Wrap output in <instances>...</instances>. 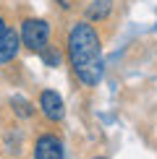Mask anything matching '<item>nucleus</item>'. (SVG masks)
I'll return each instance as SVG.
<instances>
[{"instance_id": "nucleus-1", "label": "nucleus", "mask_w": 157, "mask_h": 159, "mask_svg": "<svg viewBox=\"0 0 157 159\" xmlns=\"http://www.w3.org/2000/svg\"><path fill=\"white\" fill-rule=\"evenodd\" d=\"M68 60L76 78L84 86H97L105 73L102 63V42L97 29L89 21H78L68 31Z\"/></svg>"}, {"instance_id": "nucleus-2", "label": "nucleus", "mask_w": 157, "mask_h": 159, "mask_svg": "<svg viewBox=\"0 0 157 159\" xmlns=\"http://www.w3.org/2000/svg\"><path fill=\"white\" fill-rule=\"evenodd\" d=\"M21 44L31 52H42L50 44V24L45 18H24L18 29Z\"/></svg>"}, {"instance_id": "nucleus-3", "label": "nucleus", "mask_w": 157, "mask_h": 159, "mask_svg": "<svg viewBox=\"0 0 157 159\" xmlns=\"http://www.w3.org/2000/svg\"><path fill=\"white\" fill-rule=\"evenodd\" d=\"M18 47H21V37H18L16 29H11L5 24L3 13H0V65L11 63L13 57L18 55Z\"/></svg>"}, {"instance_id": "nucleus-4", "label": "nucleus", "mask_w": 157, "mask_h": 159, "mask_svg": "<svg viewBox=\"0 0 157 159\" xmlns=\"http://www.w3.org/2000/svg\"><path fill=\"white\" fill-rule=\"evenodd\" d=\"M34 159H65L60 138L52 133H42L34 141Z\"/></svg>"}, {"instance_id": "nucleus-5", "label": "nucleus", "mask_w": 157, "mask_h": 159, "mask_svg": "<svg viewBox=\"0 0 157 159\" xmlns=\"http://www.w3.org/2000/svg\"><path fill=\"white\" fill-rule=\"evenodd\" d=\"M39 110H42V115L47 117V120H52V123L63 120V115H65L63 99H60L58 91H52V89H45L42 94H39Z\"/></svg>"}, {"instance_id": "nucleus-6", "label": "nucleus", "mask_w": 157, "mask_h": 159, "mask_svg": "<svg viewBox=\"0 0 157 159\" xmlns=\"http://www.w3.org/2000/svg\"><path fill=\"white\" fill-rule=\"evenodd\" d=\"M113 3L115 0H94V3L87 5V11H84V16H87L89 24H100L105 18L113 13Z\"/></svg>"}, {"instance_id": "nucleus-7", "label": "nucleus", "mask_w": 157, "mask_h": 159, "mask_svg": "<svg viewBox=\"0 0 157 159\" xmlns=\"http://www.w3.org/2000/svg\"><path fill=\"white\" fill-rule=\"evenodd\" d=\"M11 104H13V112H16V115H21V117H31V115H34L31 102H29V99H24V97H13Z\"/></svg>"}, {"instance_id": "nucleus-8", "label": "nucleus", "mask_w": 157, "mask_h": 159, "mask_svg": "<svg viewBox=\"0 0 157 159\" xmlns=\"http://www.w3.org/2000/svg\"><path fill=\"white\" fill-rule=\"evenodd\" d=\"M47 47H50V44H47ZM47 47L42 50V57H45V63H47V65H58V63H60L58 52H55V50H47Z\"/></svg>"}, {"instance_id": "nucleus-9", "label": "nucleus", "mask_w": 157, "mask_h": 159, "mask_svg": "<svg viewBox=\"0 0 157 159\" xmlns=\"http://www.w3.org/2000/svg\"><path fill=\"white\" fill-rule=\"evenodd\" d=\"M94 159H105V157H94Z\"/></svg>"}]
</instances>
